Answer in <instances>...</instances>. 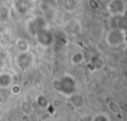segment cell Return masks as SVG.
Here are the masks:
<instances>
[{"instance_id": "cell-2", "label": "cell", "mask_w": 127, "mask_h": 121, "mask_svg": "<svg viewBox=\"0 0 127 121\" xmlns=\"http://www.w3.org/2000/svg\"><path fill=\"white\" fill-rule=\"evenodd\" d=\"M125 41H126V33L124 30L120 28L110 29L105 36V42L110 48H117L123 45Z\"/></svg>"}, {"instance_id": "cell-8", "label": "cell", "mask_w": 127, "mask_h": 121, "mask_svg": "<svg viewBox=\"0 0 127 121\" xmlns=\"http://www.w3.org/2000/svg\"><path fill=\"white\" fill-rule=\"evenodd\" d=\"M84 59H85L84 54L81 51H76L71 54L69 58V61L72 65H79L84 61Z\"/></svg>"}, {"instance_id": "cell-1", "label": "cell", "mask_w": 127, "mask_h": 121, "mask_svg": "<svg viewBox=\"0 0 127 121\" xmlns=\"http://www.w3.org/2000/svg\"><path fill=\"white\" fill-rule=\"evenodd\" d=\"M53 85L56 91L59 93L64 94L68 96L72 92H74V79L70 75H64L62 78H57L53 80Z\"/></svg>"}, {"instance_id": "cell-6", "label": "cell", "mask_w": 127, "mask_h": 121, "mask_svg": "<svg viewBox=\"0 0 127 121\" xmlns=\"http://www.w3.org/2000/svg\"><path fill=\"white\" fill-rule=\"evenodd\" d=\"M14 83V76L8 71L0 72V89H8Z\"/></svg>"}, {"instance_id": "cell-7", "label": "cell", "mask_w": 127, "mask_h": 121, "mask_svg": "<svg viewBox=\"0 0 127 121\" xmlns=\"http://www.w3.org/2000/svg\"><path fill=\"white\" fill-rule=\"evenodd\" d=\"M69 103L74 107V108H80L84 104V97L82 96L81 93L79 92H72L68 96Z\"/></svg>"}, {"instance_id": "cell-9", "label": "cell", "mask_w": 127, "mask_h": 121, "mask_svg": "<svg viewBox=\"0 0 127 121\" xmlns=\"http://www.w3.org/2000/svg\"><path fill=\"white\" fill-rule=\"evenodd\" d=\"M19 108H20L21 112L25 115H30L34 112V107H33L32 103L28 100H22L19 104Z\"/></svg>"}, {"instance_id": "cell-13", "label": "cell", "mask_w": 127, "mask_h": 121, "mask_svg": "<svg viewBox=\"0 0 127 121\" xmlns=\"http://www.w3.org/2000/svg\"><path fill=\"white\" fill-rule=\"evenodd\" d=\"M10 90H11L12 94H14V95H18V94L21 92V87H20V85L13 83V84L11 85V87H10Z\"/></svg>"}, {"instance_id": "cell-5", "label": "cell", "mask_w": 127, "mask_h": 121, "mask_svg": "<svg viewBox=\"0 0 127 121\" xmlns=\"http://www.w3.org/2000/svg\"><path fill=\"white\" fill-rule=\"evenodd\" d=\"M126 5L124 0H110L108 4V10L113 15H123L125 13Z\"/></svg>"}, {"instance_id": "cell-15", "label": "cell", "mask_w": 127, "mask_h": 121, "mask_svg": "<svg viewBox=\"0 0 127 121\" xmlns=\"http://www.w3.org/2000/svg\"><path fill=\"white\" fill-rule=\"evenodd\" d=\"M0 121H3V119H2V116L0 115Z\"/></svg>"}, {"instance_id": "cell-12", "label": "cell", "mask_w": 127, "mask_h": 121, "mask_svg": "<svg viewBox=\"0 0 127 121\" xmlns=\"http://www.w3.org/2000/svg\"><path fill=\"white\" fill-rule=\"evenodd\" d=\"M9 17V9L6 6H3L0 8V20H8Z\"/></svg>"}, {"instance_id": "cell-10", "label": "cell", "mask_w": 127, "mask_h": 121, "mask_svg": "<svg viewBox=\"0 0 127 121\" xmlns=\"http://www.w3.org/2000/svg\"><path fill=\"white\" fill-rule=\"evenodd\" d=\"M35 101L38 107L41 109H47L50 106V101L44 94H38L35 98Z\"/></svg>"}, {"instance_id": "cell-16", "label": "cell", "mask_w": 127, "mask_h": 121, "mask_svg": "<svg viewBox=\"0 0 127 121\" xmlns=\"http://www.w3.org/2000/svg\"><path fill=\"white\" fill-rule=\"evenodd\" d=\"M0 103H1V100H0Z\"/></svg>"}, {"instance_id": "cell-3", "label": "cell", "mask_w": 127, "mask_h": 121, "mask_svg": "<svg viewBox=\"0 0 127 121\" xmlns=\"http://www.w3.org/2000/svg\"><path fill=\"white\" fill-rule=\"evenodd\" d=\"M34 61H35V57L30 51L19 53L15 59L16 65L21 70H27V69L31 68Z\"/></svg>"}, {"instance_id": "cell-17", "label": "cell", "mask_w": 127, "mask_h": 121, "mask_svg": "<svg viewBox=\"0 0 127 121\" xmlns=\"http://www.w3.org/2000/svg\"><path fill=\"white\" fill-rule=\"evenodd\" d=\"M0 21H1V20H0Z\"/></svg>"}, {"instance_id": "cell-11", "label": "cell", "mask_w": 127, "mask_h": 121, "mask_svg": "<svg viewBox=\"0 0 127 121\" xmlns=\"http://www.w3.org/2000/svg\"><path fill=\"white\" fill-rule=\"evenodd\" d=\"M16 48L19 51V53L22 52H29L30 51V44L25 39H18L16 41Z\"/></svg>"}, {"instance_id": "cell-4", "label": "cell", "mask_w": 127, "mask_h": 121, "mask_svg": "<svg viewBox=\"0 0 127 121\" xmlns=\"http://www.w3.org/2000/svg\"><path fill=\"white\" fill-rule=\"evenodd\" d=\"M34 36H35L37 42L39 43V45H41L43 47H49L50 45L53 44V41H54L53 34L45 27L42 28L41 30H39Z\"/></svg>"}, {"instance_id": "cell-14", "label": "cell", "mask_w": 127, "mask_h": 121, "mask_svg": "<svg viewBox=\"0 0 127 121\" xmlns=\"http://www.w3.org/2000/svg\"><path fill=\"white\" fill-rule=\"evenodd\" d=\"M4 65H5V61L2 58H0V72L3 71V68H4Z\"/></svg>"}]
</instances>
